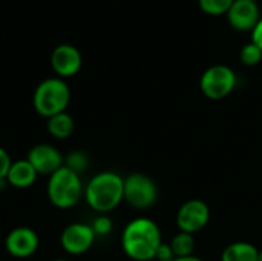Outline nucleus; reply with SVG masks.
<instances>
[{
    "label": "nucleus",
    "mask_w": 262,
    "mask_h": 261,
    "mask_svg": "<svg viewBox=\"0 0 262 261\" xmlns=\"http://www.w3.org/2000/svg\"><path fill=\"white\" fill-rule=\"evenodd\" d=\"M163 245L158 225L147 217L130 220L121 234L123 252L134 261L155 260L158 248Z\"/></svg>",
    "instance_id": "1"
},
{
    "label": "nucleus",
    "mask_w": 262,
    "mask_h": 261,
    "mask_svg": "<svg viewBox=\"0 0 262 261\" xmlns=\"http://www.w3.org/2000/svg\"><path fill=\"white\" fill-rule=\"evenodd\" d=\"M84 200L97 214H107L124 202V178L114 171L94 175L84 186Z\"/></svg>",
    "instance_id": "2"
},
{
    "label": "nucleus",
    "mask_w": 262,
    "mask_h": 261,
    "mask_svg": "<svg viewBox=\"0 0 262 261\" xmlns=\"http://www.w3.org/2000/svg\"><path fill=\"white\" fill-rule=\"evenodd\" d=\"M48 198L58 209L74 208L84 195V186L80 174L61 166L48 178Z\"/></svg>",
    "instance_id": "3"
},
{
    "label": "nucleus",
    "mask_w": 262,
    "mask_h": 261,
    "mask_svg": "<svg viewBox=\"0 0 262 261\" xmlns=\"http://www.w3.org/2000/svg\"><path fill=\"white\" fill-rule=\"evenodd\" d=\"M71 102V89L60 77H51L38 83L32 95V105L38 115L51 118L60 112H66Z\"/></svg>",
    "instance_id": "4"
},
{
    "label": "nucleus",
    "mask_w": 262,
    "mask_h": 261,
    "mask_svg": "<svg viewBox=\"0 0 262 261\" xmlns=\"http://www.w3.org/2000/svg\"><path fill=\"white\" fill-rule=\"evenodd\" d=\"M158 200L157 183L143 172H132L124 178V202L134 209H149Z\"/></svg>",
    "instance_id": "5"
},
{
    "label": "nucleus",
    "mask_w": 262,
    "mask_h": 261,
    "mask_svg": "<svg viewBox=\"0 0 262 261\" xmlns=\"http://www.w3.org/2000/svg\"><path fill=\"white\" fill-rule=\"evenodd\" d=\"M236 86V74L226 65H213L207 68L200 80V88L209 100H223L232 94Z\"/></svg>",
    "instance_id": "6"
},
{
    "label": "nucleus",
    "mask_w": 262,
    "mask_h": 261,
    "mask_svg": "<svg viewBox=\"0 0 262 261\" xmlns=\"http://www.w3.org/2000/svg\"><path fill=\"white\" fill-rule=\"evenodd\" d=\"M210 222V209L207 203L200 198L184 202L177 212V226L180 232L196 234L203 231Z\"/></svg>",
    "instance_id": "7"
},
{
    "label": "nucleus",
    "mask_w": 262,
    "mask_h": 261,
    "mask_svg": "<svg viewBox=\"0 0 262 261\" xmlns=\"http://www.w3.org/2000/svg\"><path fill=\"white\" fill-rule=\"evenodd\" d=\"M95 238L97 235L92 231L91 225L77 222L63 229L60 235V243L64 252H68L69 255H81L92 248Z\"/></svg>",
    "instance_id": "8"
},
{
    "label": "nucleus",
    "mask_w": 262,
    "mask_h": 261,
    "mask_svg": "<svg viewBox=\"0 0 262 261\" xmlns=\"http://www.w3.org/2000/svg\"><path fill=\"white\" fill-rule=\"evenodd\" d=\"M40 240L34 229L18 226L12 229L5 238V249L14 258H29L38 249Z\"/></svg>",
    "instance_id": "9"
},
{
    "label": "nucleus",
    "mask_w": 262,
    "mask_h": 261,
    "mask_svg": "<svg viewBox=\"0 0 262 261\" xmlns=\"http://www.w3.org/2000/svg\"><path fill=\"white\" fill-rule=\"evenodd\" d=\"M26 160L32 165V168L37 171L38 175H52L55 171H58L61 166H64V158L61 152L48 143L35 145L29 149Z\"/></svg>",
    "instance_id": "10"
},
{
    "label": "nucleus",
    "mask_w": 262,
    "mask_h": 261,
    "mask_svg": "<svg viewBox=\"0 0 262 261\" xmlns=\"http://www.w3.org/2000/svg\"><path fill=\"white\" fill-rule=\"evenodd\" d=\"M81 54L72 45H58L51 55V66L60 78L75 75L81 68Z\"/></svg>",
    "instance_id": "11"
},
{
    "label": "nucleus",
    "mask_w": 262,
    "mask_h": 261,
    "mask_svg": "<svg viewBox=\"0 0 262 261\" xmlns=\"http://www.w3.org/2000/svg\"><path fill=\"white\" fill-rule=\"evenodd\" d=\"M229 23L238 31H252L259 22L258 3L249 0H235L227 12Z\"/></svg>",
    "instance_id": "12"
},
{
    "label": "nucleus",
    "mask_w": 262,
    "mask_h": 261,
    "mask_svg": "<svg viewBox=\"0 0 262 261\" xmlns=\"http://www.w3.org/2000/svg\"><path fill=\"white\" fill-rule=\"evenodd\" d=\"M37 177H38L37 171L32 168V165L26 158L15 160V162H12L9 171H8L6 183L15 189H28L35 183Z\"/></svg>",
    "instance_id": "13"
},
{
    "label": "nucleus",
    "mask_w": 262,
    "mask_h": 261,
    "mask_svg": "<svg viewBox=\"0 0 262 261\" xmlns=\"http://www.w3.org/2000/svg\"><path fill=\"white\" fill-rule=\"evenodd\" d=\"M259 249L249 242L230 243L221 254V261H256Z\"/></svg>",
    "instance_id": "14"
},
{
    "label": "nucleus",
    "mask_w": 262,
    "mask_h": 261,
    "mask_svg": "<svg viewBox=\"0 0 262 261\" xmlns=\"http://www.w3.org/2000/svg\"><path fill=\"white\" fill-rule=\"evenodd\" d=\"M48 132L57 138V140H66L74 134L75 129V122L72 118V115H69L68 112H60L51 118H48Z\"/></svg>",
    "instance_id": "15"
},
{
    "label": "nucleus",
    "mask_w": 262,
    "mask_h": 261,
    "mask_svg": "<svg viewBox=\"0 0 262 261\" xmlns=\"http://www.w3.org/2000/svg\"><path fill=\"white\" fill-rule=\"evenodd\" d=\"M170 248L175 255V258H183V257H190L193 255L195 251V238L192 234L187 232H178L172 240H170Z\"/></svg>",
    "instance_id": "16"
},
{
    "label": "nucleus",
    "mask_w": 262,
    "mask_h": 261,
    "mask_svg": "<svg viewBox=\"0 0 262 261\" xmlns=\"http://www.w3.org/2000/svg\"><path fill=\"white\" fill-rule=\"evenodd\" d=\"M235 0H198L201 11L209 15H223L227 14Z\"/></svg>",
    "instance_id": "17"
},
{
    "label": "nucleus",
    "mask_w": 262,
    "mask_h": 261,
    "mask_svg": "<svg viewBox=\"0 0 262 261\" xmlns=\"http://www.w3.org/2000/svg\"><path fill=\"white\" fill-rule=\"evenodd\" d=\"M88 165H89V160H88V155L81 151H74L71 152L66 158H64V166L72 169L74 172L77 174H81L88 169Z\"/></svg>",
    "instance_id": "18"
},
{
    "label": "nucleus",
    "mask_w": 262,
    "mask_h": 261,
    "mask_svg": "<svg viewBox=\"0 0 262 261\" xmlns=\"http://www.w3.org/2000/svg\"><path fill=\"white\" fill-rule=\"evenodd\" d=\"M239 58H241V62H243L246 66H255V65H258L262 60V51L255 45V43L250 42V43H247V45L241 49Z\"/></svg>",
    "instance_id": "19"
},
{
    "label": "nucleus",
    "mask_w": 262,
    "mask_h": 261,
    "mask_svg": "<svg viewBox=\"0 0 262 261\" xmlns=\"http://www.w3.org/2000/svg\"><path fill=\"white\" fill-rule=\"evenodd\" d=\"M92 231L95 232L97 237H106L112 232V220L106 214H98V217L94 218L92 222Z\"/></svg>",
    "instance_id": "20"
},
{
    "label": "nucleus",
    "mask_w": 262,
    "mask_h": 261,
    "mask_svg": "<svg viewBox=\"0 0 262 261\" xmlns=\"http://www.w3.org/2000/svg\"><path fill=\"white\" fill-rule=\"evenodd\" d=\"M11 165H12L11 155L8 154L6 149H3L0 146V182L6 180V175H8V171H9Z\"/></svg>",
    "instance_id": "21"
},
{
    "label": "nucleus",
    "mask_w": 262,
    "mask_h": 261,
    "mask_svg": "<svg viewBox=\"0 0 262 261\" xmlns=\"http://www.w3.org/2000/svg\"><path fill=\"white\" fill-rule=\"evenodd\" d=\"M155 260H158V261H173L175 260V255H173V252H172V248H170V245H167V243H163V245L158 248V251H157Z\"/></svg>",
    "instance_id": "22"
},
{
    "label": "nucleus",
    "mask_w": 262,
    "mask_h": 261,
    "mask_svg": "<svg viewBox=\"0 0 262 261\" xmlns=\"http://www.w3.org/2000/svg\"><path fill=\"white\" fill-rule=\"evenodd\" d=\"M252 43H255L262 51V18H259L256 26L252 29Z\"/></svg>",
    "instance_id": "23"
},
{
    "label": "nucleus",
    "mask_w": 262,
    "mask_h": 261,
    "mask_svg": "<svg viewBox=\"0 0 262 261\" xmlns=\"http://www.w3.org/2000/svg\"><path fill=\"white\" fill-rule=\"evenodd\" d=\"M173 261H204L203 258H198L195 255H190V257H183V258H175Z\"/></svg>",
    "instance_id": "24"
},
{
    "label": "nucleus",
    "mask_w": 262,
    "mask_h": 261,
    "mask_svg": "<svg viewBox=\"0 0 262 261\" xmlns=\"http://www.w3.org/2000/svg\"><path fill=\"white\" fill-rule=\"evenodd\" d=\"M256 261H262V251H259V254H258V260Z\"/></svg>",
    "instance_id": "25"
},
{
    "label": "nucleus",
    "mask_w": 262,
    "mask_h": 261,
    "mask_svg": "<svg viewBox=\"0 0 262 261\" xmlns=\"http://www.w3.org/2000/svg\"><path fill=\"white\" fill-rule=\"evenodd\" d=\"M54 261H69V260H63V258H57V260H54Z\"/></svg>",
    "instance_id": "26"
},
{
    "label": "nucleus",
    "mask_w": 262,
    "mask_h": 261,
    "mask_svg": "<svg viewBox=\"0 0 262 261\" xmlns=\"http://www.w3.org/2000/svg\"><path fill=\"white\" fill-rule=\"evenodd\" d=\"M249 2H255V3H258V0H249Z\"/></svg>",
    "instance_id": "27"
}]
</instances>
